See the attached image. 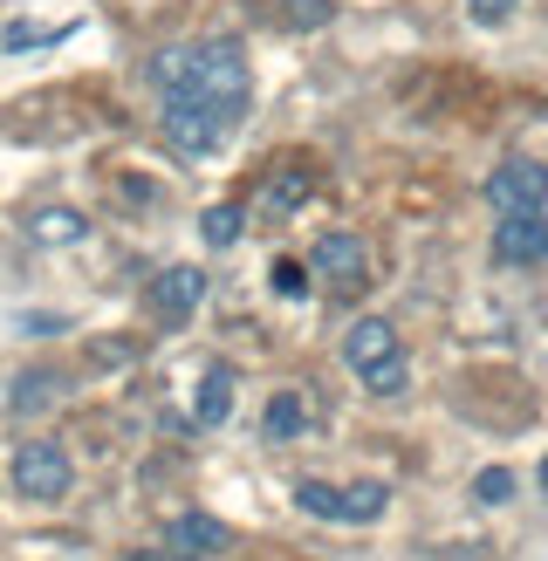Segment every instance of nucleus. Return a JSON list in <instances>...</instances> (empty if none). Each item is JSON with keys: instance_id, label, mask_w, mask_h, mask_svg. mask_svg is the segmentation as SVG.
I'll return each mask as SVG.
<instances>
[{"instance_id": "1", "label": "nucleus", "mask_w": 548, "mask_h": 561, "mask_svg": "<svg viewBox=\"0 0 548 561\" xmlns=\"http://www.w3.org/2000/svg\"><path fill=\"white\" fill-rule=\"evenodd\" d=\"M158 96H206L219 110L247 117V96H254V69H247V48L233 35H213V42H185V48H164L151 62Z\"/></svg>"}, {"instance_id": "2", "label": "nucleus", "mask_w": 548, "mask_h": 561, "mask_svg": "<svg viewBox=\"0 0 548 561\" xmlns=\"http://www.w3.org/2000/svg\"><path fill=\"white\" fill-rule=\"evenodd\" d=\"M343 363L364 377L370 398H398V390L411 383V363H404V350H398V329L384 322V316L350 322V335H343Z\"/></svg>"}, {"instance_id": "3", "label": "nucleus", "mask_w": 548, "mask_h": 561, "mask_svg": "<svg viewBox=\"0 0 548 561\" xmlns=\"http://www.w3.org/2000/svg\"><path fill=\"white\" fill-rule=\"evenodd\" d=\"M158 124H164V145H172L179 158H213L240 130L233 110H219L206 96H185V90L179 96H158Z\"/></svg>"}, {"instance_id": "4", "label": "nucleus", "mask_w": 548, "mask_h": 561, "mask_svg": "<svg viewBox=\"0 0 548 561\" xmlns=\"http://www.w3.org/2000/svg\"><path fill=\"white\" fill-rule=\"evenodd\" d=\"M8 480H14V493H21V500H62V493H69V480H76L69 445H55V438H27V445H14Z\"/></svg>"}, {"instance_id": "5", "label": "nucleus", "mask_w": 548, "mask_h": 561, "mask_svg": "<svg viewBox=\"0 0 548 561\" xmlns=\"http://www.w3.org/2000/svg\"><path fill=\"white\" fill-rule=\"evenodd\" d=\"M487 199H493V213H541L548 206V164L541 158H501L487 172Z\"/></svg>"}, {"instance_id": "6", "label": "nucleus", "mask_w": 548, "mask_h": 561, "mask_svg": "<svg viewBox=\"0 0 548 561\" xmlns=\"http://www.w3.org/2000/svg\"><path fill=\"white\" fill-rule=\"evenodd\" d=\"M316 274L336 295H364L370 288V247L356 240V233H322L316 240Z\"/></svg>"}, {"instance_id": "7", "label": "nucleus", "mask_w": 548, "mask_h": 561, "mask_svg": "<svg viewBox=\"0 0 548 561\" xmlns=\"http://www.w3.org/2000/svg\"><path fill=\"white\" fill-rule=\"evenodd\" d=\"M493 261L541 267L548 261V213H507L501 227H493Z\"/></svg>"}, {"instance_id": "8", "label": "nucleus", "mask_w": 548, "mask_h": 561, "mask_svg": "<svg viewBox=\"0 0 548 561\" xmlns=\"http://www.w3.org/2000/svg\"><path fill=\"white\" fill-rule=\"evenodd\" d=\"M145 301H151V316H158V322H185L192 308L206 301V274H199V267H158Z\"/></svg>"}, {"instance_id": "9", "label": "nucleus", "mask_w": 548, "mask_h": 561, "mask_svg": "<svg viewBox=\"0 0 548 561\" xmlns=\"http://www.w3.org/2000/svg\"><path fill=\"white\" fill-rule=\"evenodd\" d=\"M233 370H227V363H213V370L199 377V398H192V425H199V432H219V425H227V417H233Z\"/></svg>"}, {"instance_id": "10", "label": "nucleus", "mask_w": 548, "mask_h": 561, "mask_svg": "<svg viewBox=\"0 0 548 561\" xmlns=\"http://www.w3.org/2000/svg\"><path fill=\"white\" fill-rule=\"evenodd\" d=\"M27 240L35 247H82L90 240V219H82L76 206H35L27 213Z\"/></svg>"}, {"instance_id": "11", "label": "nucleus", "mask_w": 548, "mask_h": 561, "mask_svg": "<svg viewBox=\"0 0 548 561\" xmlns=\"http://www.w3.org/2000/svg\"><path fill=\"white\" fill-rule=\"evenodd\" d=\"M227 548V520H213V514H179L172 520V554L179 561H206Z\"/></svg>"}, {"instance_id": "12", "label": "nucleus", "mask_w": 548, "mask_h": 561, "mask_svg": "<svg viewBox=\"0 0 548 561\" xmlns=\"http://www.w3.org/2000/svg\"><path fill=\"white\" fill-rule=\"evenodd\" d=\"M261 432H267V445H295L309 432V398L301 390H274L267 411H261Z\"/></svg>"}, {"instance_id": "13", "label": "nucleus", "mask_w": 548, "mask_h": 561, "mask_svg": "<svg viewBox=\"0 0 548 561\" xmlns=\"http://www.w3.org/2000/svg\"><path fill=\"white\" fill-rule=\"evenodd\" d=\"M301 199H309V164H274L267 185H261V213L282 219V213H295Z\"/></svg>"}, {"instance_id": "14", "label": "nucleus", "mask_w": 548, "mask_h": 561, "mask_svg": "<svg viewBox=\"0 0 548 561\" xmlns=\"http://www.w3.org/2000/svg\"><path fill=\"white\" fill-rule=\"evenodd\" d=\"M55 390H62V377H55V370H21L14 390H8V411L14 417H35V411L55 404Z\"/></svg>"}, {"instance_id": "15", "label": "nucleus", "mask_w": 548, "mask_h": 561, "mask_svg": "<svg viewBox=\"0 0 548 561\" xmlns=\"http://www.w3.org/2000/svg\"><path fill=\"white\" fill-rule=\"evenodd\" d=\"M384 507H391V486H384V480H356V486H343V520L370 527V520H384Z\"/></svg>"}, {"instance_id": "16", "label": "nucleus", "mask_w": 548, "mask_h": 561, "mask_svg": "<svg viewBox=\"0 0 548 561\" xmlns=\"http://www.w3.org/2000/svg\"><path fill=\"white\" fill-rule=\"evenodd\" d=\"M240 233H247V206H206V219H199L206 247H240Z\"/></svg>"}, {"instance_id": "17", "label": "nucleus", "mask_w": 548, "mask_h": 561, "mask_svg": "<svg viewBox=\"0 0 548 561\" xmlns=\"http://www.w3.org/2000/svg\"><path fill=\"white\" fill-rule=\"evenodd\" d=\"M295 507L309 514V520H343V486H329V480H301V486H295Z\"/></svg>"}, {"instance_id": "18", "label": "nucleus", "mask_w": 548, "mask_h": 561, "mask_svg": "<svg viewBox=\"0 0 548 561\" xmlns=\"http://www.w3.org/2000/svg\"><path fill=\"white\" fill-rule=\"evenodd\" d=\"M329 14H336V0H282V21L295 27V35H316V27H329Z\"/></svg>"}, {"instance_id": "19", "label": "nucleus", "mask_w": 548, "mask_h": 561, "mask_svg": "<svg viewBox=\"0 0 548 561\" xmlns=\"http://www.w3.org/2000/svg\"><path fill=\"white\" fill-rule=\"evenodd\" d=\"M267 288L282 295V301H309V267H301V261H288V254H282V261L267 267Z\"/></svg>"}, {"instance_id": "20", "label": "nucleus", "mask_w": 548, "mask_h": 561, "mask_svg": "<svg viewBox=\"0 0 548 561\" xmlns=\"http://www.w3.org/2000/svg\"><path fill=\"white\" fill-rule=\"evenodd\" d=\"M473 500H480V507H507V500H514V472L507 466H480L473 472Z\"/></svg>"}, {"instance_id": "21", "label": "nucleus", "mask_w": 548, "mask_h": 561, "mask_svg": "<svg viewBox=\"0 0 548 561\" xmlns=\"http://www.w3.org/2000/svg\"><path fill=\"white\" fill-rule=\"evenodd\" d=\"M514 8H521V0H466V14H473L480 27H501V21H514Z\"/></svg>"}, {"instance_id": "22", "label": "nucleus", "mask_w": 548, "mask_h": 561, "mask_svg": "<svg viewBox=\"0 0 548 561\" xmlns=\"http://www.w3.org/2000/svg\"><path fill=\"white\" fill-rule=\"evenodd\" d=\"M42 42H62V27H8V48H42Z\"/></svg>"}, {"instance_id": "23", "label": "nucleus", "mask_w": 548, "mask_h": 561, "mask_svg": "<svg viewBox=\"0 0 548 561\" xmlns=\"http://www.w3.org/2000/svg\"><path fill=\"white\" fill-rule=\"evenodd\" d=\"M137 561H179V554H137Z\"/></svg>"}, {"instance_id": "24", "label": "nucleus", "mask_w": 548, "mask_h": 561, "mask_svg": "<svg viewBox=\"0 0 548 561\" xmlns=\"http://www.w3.org/2000/svg\"><path fill=\"white\" fill-rule=\"evenodd\" d=\"M541 493H548V459H541Z\"/></svg>"}]
</instances>
